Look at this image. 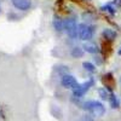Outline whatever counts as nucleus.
I'll list each match as a JSON object with an SVG mask.
<instances>
[{"mask_svg": "<svg viewBox=\"0 0 121 121\" xmlns=\"http://www.w3.org/2000/svg\"><path fill=\"white\" fill-rule=\"evenodd\" d=\"M82 108L85 110H88L93 116H97V117L103 116L105 113V107L103 105V103L98 102V100H87V102L82 104Z\"/></svg>", "mask_w": 121, "mask_h": 121, "instance_id": "1", "label": "nucleus"}, {"mask_svg": "<svg viewBox=\"0 0 121 121\" xmlns=\"http://www.w3.org/2000/svg\"><path fill=\"white\" fill-rule=\"evenodd\" d=\"M78 28H79V26L76 24V21L74 18H68L64 22V30L68 34V36L72 38V39H75L79 35V32H78L79 29Z\"/></svg>", "mask_w": 121, "mask_h": 121, "instance_id": "2", "label": "nucleus"}, {"mask_svg": "<svg viewBox=\"0 0 121 121\" xmlns=\"http://www.w3.org/2000/svg\"><path fill=\"white\" fill-rule=\"evenodd\" d=\"M79 36L81 40H84V41H88V40L92 39L93 36V28L91 27V26H87L85 23H81V24H79Z\"/></svg>", "mask_w": 121, "mask_h": 121, "instance_id": "3", "label": "nucleus"}, {"mask_svg": "<svg viewBox=\"0 0 121 121\" xmlns=\"http://www.w3.org/2000/svg\"><path fill=\"white\" fill-rule=\"evenodd\" d=\"M60 85L65 88H72V90H75L78 86H79V82L78 80L73 76V75H69V74H64L60 79Z\"/></svg>", "mask_w": 121, "mask_h": 121, "instance_id": "4", "label": "nucleus"}, {"mask_svg": "<svg viewBox=\"0 0 121 121\" xmlns=\"http://www.w3.org/2000/svg\"><path fill=\"white\" fill-rule=\"evenodd\" d=\"M93 85V80H88V81L84 82V84H79V86L73 90V96L74 97H78V98H81L87 91L90 90V87Z\"/></svg>", "mask_w": 121, "mask_h": 121, "instance_id": "5", "label": "nucleus"}, {"mask_svg": "<svg viewBox=\"0 0 121 121\" xmlns=\"http://www.w3.org/2000/svg\"><path fill=\"white\" fill-rule=\"evenodd\" d=\"M12 5L21 11H27L32 6V0H11Z\"/></svg>", "mask_w": 121, "mask_h": 121, "instance_id": "6", "label": "nucleus"}, {"mask_svg": "<svg viewBox=\"0 0 121 121\" xmlns=\"http://www.w3.org/2000/svg\"><path fill=\"white\" fill-rule=\"evenodd\" d=\"M72 56L74 57V58H80V57H82L84 56V48H81V47H73L72 48Z\"/></svg>", "mask_w": 121, "mask_h": 121, "instance_id": "7", "label": "nucleus"}, {"mask_svg": "<svg viewBox=\"0 0 121 121\" xmlns=\"http://www.w3.org/2000/svg\"><path fill=\"white\" fill-rule=\"evenodd\" d=\"M109 102H110V107H112L113 109H116L120 107V102H119V99L115 95H110L109 96Z\"/></svg>", "mask_w": 121, "mask_h": 121, "instance_id": "8", "label": "nucleus"}, {"mask_svg": "<svg viewBox=\"0 0 121 121\" xmlns=\"http://www.w3.org/2000/svg\"><path fill=\"white\" fill-rule=\"evenodd\" d=\"M103 36L108 40H114L115 36H116V33L114 32V30L112 29H104L103 30Z\"/></svg>", "mask_w": 121, "mask_h": 121, "instance_id": "9", "label": "nucleus"}, {"mask_svg": "<svg viewBox=\"0 0 121 121\" xmlns=\"http://www.w3.org/2000/svg\"><path fill=\"white\" fill-rule=\"evenodd\" d=\"M82 48L85 50L86 52H88V53H96V52H98L97 46L93 45V44H85Z\"/></svg>", "mask_w": 121, "mask_h": 121, "instance_id": "10", "label": "nucleus"}, {"mask_svg": "<svg viewBox=\"0 0 121 121\" xmlns=\"http://www.w3.org/2000/svg\"><path fill=\"white\" fill-rule=\"evenodd\" d=\"M53 27L57 32H62V29H64V23L59 18H55L53 19Z\"/></svg>", "mask_w": 121, "mask_h": 121, "instance_id": "11", "label": "nucleus"}, {"mask_svg": "<svg viewBox=\"0 0 121 121\" xmlns=\"http://www.w3.org/2000/svg\"><path fill=\"white\" fill-rule=\"evenodd\" d=\"M82 67H84L85 70H87V72H90V73H93L95 70H96V67L91 62H84L82 63Z\"/></svg>", "mask_w": 121, "mask_h": 121, "instance_id": "12", "label": "nucleus"}, {"mask_svg": "<svg viewBox=\"0 0 121 121\" xmlns=\"http://www.w3.org/2000/svg\"><path fill=\"white\" fill-rule=\"evenodd\" d=\"M98 95H99V97L102 99H109V93H108V91L104 90V88H99L98 90Z\"/></svg>", "mask_w": 121, "mask_h": 121, "instance_id": "13", "label": "nucleus"}, {"mask_svg": "<svg viewBox=\"0 0 121 121\" xmlns=\"http://www.w3.org/2000/svg\"><path fill=\"white\" fill-rule=\"evenodd\" d=\"M79 121H93V120H92V117H91L90 115H84Z\"/></svg>", "mask_w": 121, "mask_h": 121, "instance_id": "14", "label": "nucleus"}, {"mask_svg": "<svg viewBox=\"0 0 121 121\" xmlns=\"http://www.w3.org/2000/svg\"><path fill=\"white\" fill-rule=\"evenodd\" d=\"M0 12H1V5H0Z\"/></svg>", "mask_w": 121, "mask_h": 121, "instance_id": "15", "label": "nucleus"}]
</instances>
